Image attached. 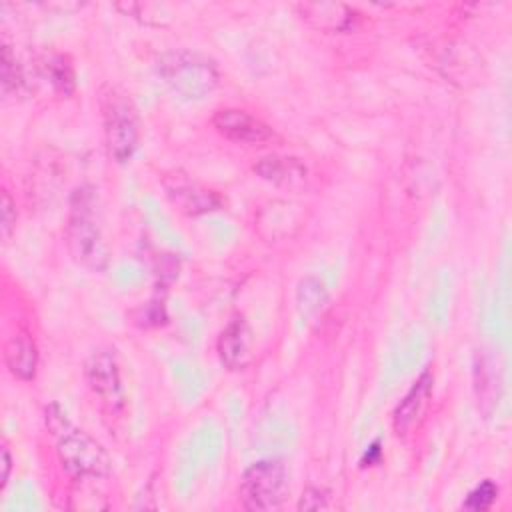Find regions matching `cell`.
I'll list each match as a JSON object with an SVG mask.
<instances>
[{
	"instance_id": "10",
	"label": "cell",
	"mask_w": 512,
	"mask_h": 512,
	"mask_svg": "<svg viewBox=\"0 0 512 512\" xmlns=\"http://www.w3.org/2000/svg\"><path fill=\"white\" fill-rule=\"evenodd\" d=\"M216 350L228 370H242L252 360V330L244 316L232 318L220 332Z\"/></svg>"
},
{
	"instance_id": "13",
	"label": "cell",
	"mask_w": 512,
	"mask_h": 512,
	"mask_svg": "<svg viewBox=\"0 0 512 512\" xmlns=\"http://www.w3.org/2000/svg\"><path fill=\"white\" fill-rule=\"evenodd\" d=\"M4 362L12 376L32 380L38 368V350L30 336L14 334L4 342Z\"/></svg>"
},
{
	"instance_id": "21",
	"label": "cell",
	"mask_w": 512,
	"mask_h": 512,
	"mask_svg": "<svg viewBox=\"0 0 512 512\" xmlns=\"http://www.w3.org/2000/svg\"><path fill=\"white\" fill-rule=\"evenodd\" d=\"M10 468H12V456H10V450L6 444H2V482L0 486L4 488L8 484V478H10Z\"/></svg>"
},
{
	"instance_id": "14",
	"label": "cell",
	"mask_w": 512,
	"mask_h": 512,
	"mask_svg": "<svg viewBox=\"0 0 512 512\" xmlns=\"http://www.w3.org/2000/svg\"><path fill=\"white\" fill-rule=\"evenodd\" d=\"M480 362L476 366V374H478V402H490L492 406L498 404V398H500V390H502V370L498 366V354H496V360L492 354L488 352H482L480 356Z\"/></svg>"
},
{
	"instance_id": "11",
	"label": "cell",
	"mask_w": 512,
	"mask_h": 512,
	"mask_svg": "<svg viewBox=\"0 0 512 512\" xmlns=\"http://www.w3.org/2000/svg\"><path fill=\"white\" fill-rule=\"evenodd\" d=\"M302 20L322 32H348L358 24V12L340 2H304L296 6Z\"/></svg>"
},
{
	"instance_id": "12",
	"label": "cell",
	"mask_w": 512,
	"mask_h": 512,
	"mask_svg": "<svg viewBox=\"0 0 512 512\" xmlns=\"http://www.w3.org/2000/svg\"><path fill=\"white\" fill-rule=\"evenodd\" d=\"M254 172L274 184V186H284V188H294L304 184L306 180V166L292 156H264L254 164Z\"/></svg>"
},
{
	"instance_id": "6",
	"label": "cell",
	"mask_w": 512,
	"mask_h": 512,
	"mask_svg": "<svg viewBox=\"0 0 512 512\" xmlns=\"http://www.w3.org/2000/svg\"><path fill=\"white\" fill-rule=\"evenodd\" d=\"M84 376L106 414L120 416L124 412V390L114 350H94L84 362Z\"/></svg>"
},
{
	"instance_id": "3",
	"label": "cell",
	"mask_w": 512,
	"mask_h": 512,
	"mask_svg": "<svg viewBox=\"0 0 512 512\" xmlns=\"http://www.w3.org/2000/svg\"><path fill=\"white\" fill-rule=\"evenodd\" d=\"M158 74L180 96L198 100L218 86L214 60L190 50H174L158 60Z\"/></svg>"
},
{
	"instance_id": "19",
	"label": "cell",
	"mask_w": 512,
	"mask_h": 512,
	"mask_svg": "<svg viewBox=\"0 0 512 512\" xmlns=\"http://www.w3.org/2000/svg\"><path fill=\"white\" fill-rule=\"evenodd\" d=\"M328 506V496L320 488H306L298 500V510H320Z\"/></svg>"
},
{
	"instance_id": "2",
	"label": "cell",
	"mask_w": 512,
	"mask_h": 512,
	"mask_svg": "<svg viewBox=\"0 0 512 512\" xmlns=\"http://www.w3.org/2000/svg\"><path fill=\"white\" fill-rule=\"evenodd\" d=\"M66 244L80 266L92 272L106 268L108 246L100 224L98 198L90 186H80L72 192L66 220Z\"/></svg>"
},
{
	"instance_id": "1",
	"label": "cell",
	"mask_w": 512,
	"mask_h": 512,
	"mask_svg": "<svg viewBox=\"0 0 512 512\" xmlns=\"http://www.w3.org/2000/svg\"><path fill=\"white\" fill-rule=\"evenodd\" d=\"M46 428L56 442V454L62 468L72 478H104L110 472V456L90 434L76 428L68 416L50 404L44 414Z\"/></svg>"
},
{
	"instance_id": "7",
	"label": "cell",
	"mask_w": 512,
	"mask_h": 512,
	"mask_svg": "<svg viewBox=\"0 0 512 512\" xmlns=\"http://www.w3.org/2000/svg\"><path fill=\"white\" fill-rule=\"evenodd\" d=\"M214 130L230 142L262 146L276 138L274 130L258 116L240 108H220L212 116Z\"/></svg>"
},
{
	"instance_id": "5",
	"label": "cell",
	"mask_w": 512,
	"mask_h": 512,
	"mask_svg": "<svg viewBox=\"0 0 512 512\" xmlns=\"http://www.w3.org/2000/svg\"><path fill=\"white\" fill-rule=\"evenodd\" d=\"M288 494V470L280 460H260L248 466L240 482V498L248 510H274Z\"/></svg>"
},
{
	"instance_id": "16",
	"label": "cell",
	"mask_w": 512,
	"mask_h": 512,
	"mask_svg": "<svg viewBox=\"0 0 512 512\" xmlns=\"http://www.w3.org/2000/svg\"><path fill=\"white\" fill-rule=\"evenodd\" d=\"M324 302H326V290H324L320 280L306 278V280L300 282V288H298V308L302 310V314L310 316V314L318 312Z\"/></svg>"
},
{
	"instance_id": "8",
	"label": "cell",
	"mask_w": 512,
	"mask_h": 512,
	"mask_svg": "<svg viewBox=\"0 0 512 512\" xmlns=\"http://www.w3.org/2000/svg\"><path fill=\"white\" fill-rule=\"evenodd\" d=\"M166 196L170 202L188 216H200L212 210H218L222 206V198L218 192L198 184L186 174H170L162 180Z\"/></svg>"
},
{
	"instance_id": "9",
	"label": "cell",
	"mask_w": 512,
	"mask_h": 512,
	"mask_svg": "<svg viewBox=\"0 0 512 512\" xmlns=\"http://www.w3.org/2000/svg\"><path fill=\"white\" fill-rule=\"evenodd\" d=\"M432 388H434V376L430 372H422L414 380V384L410 386L406 396L394 408L392 424H394L396 434H408L420 424V420L424 418V414L430 406Z\"/></svg>"
},
{
	"instance_id": "17",
	"label": "cell",
	"mask_w": 512,
	"mask_h": 512,
	"mask_svg": "<svg viewBox=\"0 0 512 512\" xmlns=\"http://www.w3.org/2000/svg\"><path fill=\"white\" fill-rule=\"evenodd\" d=\"M496 496H498V486L492 480H484L474 490L468 492L466 500L462 502V508L472 510V512L488 510L494 504Z\"/></svg>"
},
{
	"instance_id": "20",
	"label": "cell",
	"mask_w": 512,
	"mask_h": 512,
	"mask_svg": "<svg viewBox=\"0 0 512 512\" xmlns=\"http://www.w3.org/2000/svg\"><path fill=\"white\" fill-rule=\"evenodd\" d=\"M16 224V204L10 198V194L4 190L2 192V236L8 238L10 230Z\"/></svg>"
},
{
	"instance_id": "15",
	"label": "cell",
	"mask_w": 512,
	"mask_h": 512,
	"mask_svg": "<svg viewBox=\"0 0 512 512\" xmlns=\"http://www.w3.org/2000/svg\"><path fill=\"white\" fill-rule=\"evenodd\" d=\"M42 76L48 78L50 86L62 94V96H70L74 92V70L70 66V62L60 56V54H52L42 62Z\"/></svg>"
},
{
	"instance_id": "4",
	"label": "cell",
	"mask_w": 512,
	"mask_h": 512,
	"mask_svg": "<svg viewBox=\"0 0 512 512\" xmlns=\"http://www.w3.org/2000/svg\"><path fill=\"white\" fill-rule=\"evenodd\" d=\"M102 124L108 154L114 162H128L140 142V118L134 102L120 88L102 94Z\"/></svg>"
},
{
	"instance_id": "18",
	"label": "cell",
	"mask_w": 512,
	"mask_h": 512,
	"mask_svg": "<svg viewBox=\"0 0 512 512\" xmlns=\"http://www.w3.org/2000/svg\"><path fill=\"white\" fill-rule=\"evenodd\" d=\"M20 84H22L20 66H18L16 58L12 56L10 46H4L2 48V90H4V94H8L10 90H18Z\"/></svg>"
}]
</instances>
